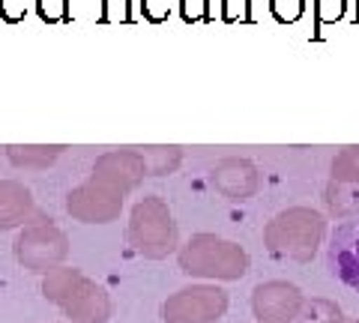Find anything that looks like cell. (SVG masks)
<instances>
[{"label":"cell","instance_id":"1","mask_svg":"<svg viewBox=\"0 0 359 323\" xmlns=\"http://www.w3.org/2000/svg\"><path fill=\"white\" fill-rule=\"evenodd\" d=\"M42 296L57 305L69 323H108L114 311L105 287L75 266H60L42 275Z\"/></svg>","mask_w":359,"mask_h":323},{"label":"cell","instance_id":"2","mask_svg":"<svg viewBox=\"0 0 359 323\" xmlns=\"http://www.w3.org/2000/svg\"><path fill=\"white\" fill-rule=\"evenodd\" d=\"M126 240L135 252L150 261H162L177 249V225L162 198L150 195L132 207Z\"/></svg>","mask_w":359,"mask_h":323},{"label":"cell","instance_id":"3","mask_svg":"<svg viewBox=\"0 0 359 323\" xmlns=\"http://www.w3.org/2000/svg\"><path fill=\"white\" fill-rule=\"evenodd\" d=\"M180 266L186 275L204 278H243L249 270V254L237 242H228L212 233H198L180 252Z\"/></svg>","mask_w":359,"mask_h":323},{"label":"cell","instance_id":"4","mask_svg":"<svg viewBox=\"0 0 359 323\" xmlns=\"http://www.w3.org/2000/svg\"><path fill=\"white\" fill-rule=\"evenodd\" d=\"M320 237H323V216L306 207L278 213L264 233L269 252L282 254V258H297V261H309L318 252Z\"/></svg>","mask_w":359,"mask_h":323},{"label":"cell","instance_id":"5","mask_svg":"<svg viewBox=\"0 0 359 323\" xmlns=\"http://www.w3.org/2000/svg\"><path fill=\"white\" fill-rule=\"evenodd\" d=\"M13 254L27 273L48 275L54 270H60L66 258H69V237L45 216L18 231V237L13 242Z\"/></svg>","mask_w":359,"mask_h":323},{"label":"cell","instance_id":"6","mask_svg":"<svg viewBox=\"0 0 359 323\" xmlns=\"http://www.w3.org/2000/svg\"><path fill=\"white\" fill-rule=\"evenodd\" d=\"M123 192H117L114 186H108L96 177H87L81 186L69 188L66 195V213L81 225H108L114 221L123 209Z\"/></svg>","mask_w":359,"mask_h":323},{"label":"cell","instance_id":"7","mask_svg":"<svg viewBox=\"0 0 359 323\" xmlns=\"http://www.w3.org/2000/svg\"><path fill=\"white\" fill-rule=\"evenodd\" d=\"M228 308V294L219 287H186L177 291L168 303L162 305V320L165 323H212L224 315Z\"/></svg>","mask_w":359,"mask_h":323},{"label":"cell","instance_id":"8","mask_svg":"<svg viewBox=\"0 0 359 323\" xmlns=\"http://www.w3.org/2000/svg\"><path fill=\"white\" fill-rule=\"evenodd\" d=\"M147 174H150L147 159L141 156V150H132V147L102 153L93 162V171H90V177H96V180L114 186L117 192H123V195H129L132 188H138V183Z\"/></svg>","mask_w":359,"mask_h":323},{"label":"cell","instance_id":"9","mask_svg":"<svg viewBox=\"0 0 359 323\" xmlns=\"http://www.w3.org/2000/svg\"><path fill=\"white\" fill-rule=\"evenodd\" d=\"M299 305H302V294L299 287L287 284V282H266L255 287L252 296V308L255 317L261 323H287L299 317Z\"/></svg>","mask_w":359,"mask_h":323},{"label":"cell","instance_id":"10","mask_svg":"<svg viewBox=\"0 0 359 323\" xmlns=\"http://www.w3.org/2000/svg\"><path fill=\"white\" fill-rule=\"evenodd\" d=\"M327 266L339 282L359 291V221H344L335 228L327 252Z\"/></svg>","mask_w":359,"mask_h":323},{"label":"cell","instance_id":"11","mask_svg":"<svg viewBox=\"0 0 359 323\" xmlns=\"http://www.w3.org/2000/svg\"><path fill=\"white\" fill-rule=\"evenodd\" d=\"M45 219L36 209L33 192L21 180H0V231L27 228Z\"/></svg>","mask_w":359,"mask_h":323},{"label":"cell","instance_id":"12","mask_svg":"<svg viewBox=\"0 0 359 323\" xmlns=\"http://www.w3.org/2000/svg\"><path fill=\"white\" fill-rule=\"evenodd\" d=\"M212 186H216L224 198L245 200L257 192L261 177H257V168L249 159H224L212 168Z\"/></svg>","mask_w":359,"mask_h":323},{"label":"cell","instance_id":"13","mask_svg":"<svg viewBox=\"0 0 359 323\" xmlns=\"http://www.w3.org/2000/svg\"><path fill=\"white\" fill-rule=\"evenodd\" d=\"M63 144H9L6 159L15 168L25 171H48L54 162L63 156Z\"/></svg>","mask_w":359,"mask_h":323},{"label":"cell","instance_id":"14","mask_svg":"<svg viewBox=\"0 0 359 323\" xmlns=\"http://www.w3.org/2000/svg\"><path fill=\"white\" fill-rule=\"evenodd\" d=\"M141 156L147 159L150 174H168L180 165V147H144Z\"/></svg>","mask_w":359,"mask_h":323},{"label":"cell","instance_id":"15","mask_svg":"<svg viewBox=\"0 0 359 323\" xmlns=\"http://www.w3.org/2000/svg\"><path fill=\"white\" fill-rule=\"evenodd\" d=\"M332 177L335 180H359V147H347L332 162Z\"/></svg>","mask_w":359,"mask_h":323},{"label":"cell","instance_id":"16","mask_svg":"<svg viewBox=\"0 0 359 323\" xmlns=\"http://www.w3.org/2000/svg\"><path fill=\"white\" fill-rule=\"evenodd\" d=\"M339 323V308L323 303V299H314V303L306 308V315H299L297 323Z\"/></svg>","mask_w":359,"mask_h":323},{"label":"cell","instance_id":"17","mask_svg":"<svg viewBox=\"0 0 359 323\" xmlns=\"http://www.w3.org/2000/svg\"><path fill=\"white\" fill-rule=\"evenodd\" d=\"M39 18L48 21V25H57V21H69V0H36Z\"/></svg>","mask_w":359,"mask_h":323},{"label":"cell","instance_id":"18","mask_svg":"<svg viewBox=\"0 0 359 323\" xmlns=\"http://www.w3.org/2000/svg\"><path fill=\"white\" fill-rule=\"evenodd\" d=\"M129 0H102V21H129Z\"/></svg>","mask_w":359,"mask_h":323},{"label":"cell","instance_id":"19","mask_svg":"<svg viewBox=\"0 0 359 323\" xmlns=\"http://www.w3.org/2000/svg\"><path fill=\"white\" fill-rule=\"evenodd\" d=\"M302 13V0H273V15L278 21H297Z\"/></svg>","mask_w":359,"mask_h":323},{"label":"cell","instance_id":"20","mask_svg":"<svg viewBox=\"0 0 359 323\" xmlns=\"http://www.w3.org/2000/svg\"><path fill=\"white\" fill-rule=\"evenodd\" d=\"M25 4L27 0H0V18L15 25V21L25 18Z\"/></svg>","mask_w":359,"mask_h":323},{"label":"cell","instance_id":"21","mask_svg":"<svg viewBox=\"0 0 359 323\" xmlns=\"http://www.w3.org/2000/svg\"><path fill=\"white\" fill-rule=\"evenodd\" d=\"M341 6H344V0H318V18L320 21L339 18L341 15Z\"/></svg>","mask_w":359,"mask_h":323},{"label":"cell","instance_id":"22","mask_svg":"<svg viewBox=\"0 0 359 323\" xmlns=\"http://www.w3.org/2000/svg\"><path fill=\"white\" fill-rule=\"evenodd\" d=\"M144 15L150 21H162L168 15V0H144Z\"/></svg>","mask_w":359,"mask_h":323},{"label":"cell","instance_id":"23","mask_svg":"<svg viewBox=\"0 0 359 323\" xmlns=\"http://www.w3.org/2000/svg\"><path fill=\"white\" fill-rule=\"evenodd\" d=\"M201 6H204V0H183V15H186V21L201 18Z\"/></svg>","mask_w":359,"mask_h":323}]
</instances>
